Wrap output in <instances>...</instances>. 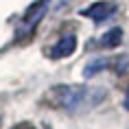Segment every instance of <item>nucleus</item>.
Instances as JSON below:
<instances>
[{
  "mask_svg": "<svg viewBox=\"0 0 129 129\" xmlns=\"http://www.w3.org/2000/svg\"><path fill=\"white\" fill-rule=\"evenodd\" d=\"M120 40H122V28H112V31H107V33L103 35V40H101V46H105V48H114V46H118L120 44Z\"/></svg>",
  "mask_w": 129,
  "mask_h": 129,
  "instance_id": "nucleus-5",
  "label": "nucleus"
},
{
  "mask_svg": "<svg viewBox=\"0 0 129 129\" xmlns=\"http://www.w3.org/2000/svg\"><path fill=\"white\" fill-rule=\"evenodd\" d=\"M75 50H77V35L66 33V35H61L57 40V44L50 48V57L53 59H63V57H70Z\"/></svg>",
  "mask_w": 129,
  "mask_h": 129,
  "instance_id": "nucleus-3",
  "label": "nucleus"
},
{
  "mask_svg": "<svg viewBox=\"0 0 129 129\" xmlns=\"http://www.w3.org/2000/svg\"><path fill=\"white\" fill-rule=\"evenodd\" d=\"M105 99V90L101 88H81V85H61L55 88L57 105L68 112H83L92 109Z\"/></svg>",
  "mask_w": 129,
  "mask_h": 129,
  "instance_id": "nucleus-1",
  "label": "nucleus"
},
{
  "mask_svg": "<svg viewBox=\"0 0 129 129\" xmlns=\"http://www.w3.org/2000/svg\"><path fill=\"white\" fill-rule=\"evenodd\" d=\"M15 129H33V127H28V125H20V127H15Z\"/></svg>",
  "mask_w": 129,
  "mask_h": 129,
  "instance_id": "nucleus-7",
  "label": "nucleus"
},
{
  "mask_svg": "<svg viewBox=\"0 0 129 129\" xmlns=\"http://www.w3.org/2000/svg\"><path fill=\"white\" fill-rule=\"evenodd\" d=\"M79 13L99 24V22H105L107 18H112V15L116 13V5H114V2H109V0H99V2H92L90 7L81 9Z\"/></svg>",
  "mask_w": 129,
  "mask_h": 129,
  "instance_id": "nucleus-2",
  "label": "nucleus"
},
{
  "mask_svg": "<svg viewBox=\"0 0 129 129\" xmlns=\"http://www.w3.org/2000/svg\"><path fill=\"white\" fill-rule=\"evenodd\" d=\"M125 107H127V112H129V85H127V92H125Z\"/></svg>",
  "mask_w": 129,
  "mask_h": 129,
  "instance_id": "nucleus-6",
  "label": "nucleus"
},
{
  "mask_svg": "<svg viewBox=\"0 0 129 129\" xmlns=\"http://www.w3.org/2000/svg\"><path fill=\"white\" fill-rule=\"evenodd\" d=\"M109 66V61L105 59V57H96V59H92L90 63H85V68H83V77L88 79V77H94L99 70H105Z\"/></svg>",
  "mask_w": 129,
  "mask_h": 129,
  "instance_id": "nucleus-4",
  "label": "nucleus"
},
{
  "mask_svg": "<svg viewBox=\"0 0 129 129\" xmlns=\"http://www.w3.org/2000/svg\"><path fill=\"white\" fill-rule=\"evenodd\" d=\"M68 0H57V7H61V5H66Z\"/></svg>",
  "mask_w": 129,
  "mask_h": 129,
  "instance_id": "nucleus-8",
  "label": "nucleus"
}]
</instances>
